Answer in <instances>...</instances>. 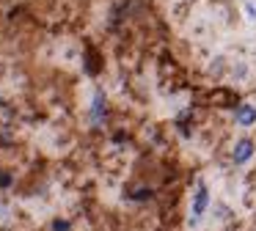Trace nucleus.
<instances>
[{"label": "nucleus", "instance_id": "1", "mask_svg": "<svg viewBox=\"0 0 256 231\" xmlns=\"http://www.w3.org/2000/svg\"><path fill=\"white\" fill-rule=\"evenodd\" d=\"M207 204H209V190H207V184L201 182L196 187V196H193V220H199L207 212Z\"/></svg>", "mask_w": 256, "mask_h": 231}, {"label": "nucleus", "instance_id": "2", "mask_svg": "<svg viewBox=\"0 0 256 231\" xmlns=\"http://www.w3.org/2000/svg\"><path fill=\"white\" fill-rule=\"evenodd\" d=\"M251 154H254V143H251V140H237V146H234V162H248Z\"/></svg>", "mask_w": 256, "mask_h": 231}, {"label": "nucleus", "instance_id": "3", "mask_svg": "<svg viewBox=\"0 0 256 231\" xmlns=\"http://www.w3.org/2000/svg\"><path fill=\"white\" fill-rule=\"evenodd\" d=\"M254 121H256V107L254 105H240L237 107V124L251 127Z\"/></svg>", "mask_w": 256, "mask_h": 231}]
</instances>
